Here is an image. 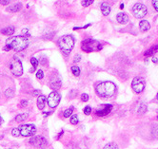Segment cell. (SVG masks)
<instances>
[{"mask_svg": "<svg viewBox=\"0 0 158 149\" xmlns=\"http://www.w3.org/2000/svg\"><path fill=\"white\" fill-rule=\"evenodd\" d=\"M78 122H79V119H78V117H77V115L73 114L71 116V125H77Z\"/></svg>", "mask_w": 158, "mask_h": 149, "instance_id": "4316f807", "label": "cell"}, {"mask_svg": "<svg viewBox=\"0 0 158 149\" xmlns=\"http://www.w3.org/2000/svg\"><path fill=\"white\" fill-rule=\"evenodd\" d=\"M156 51H158V45H155L153 47H151L149 49H148L147 51H145L144 55H145L146 57H148V56H151V55H153Z\"/></svg>", "mask_w": 158, "mask_h": 149, "instance_id": "d6986e66", "label": "cell"}, {"mask_svg": "<svg viewBox=\"0 0 158 149\" xmlns=\"http://www.w3.org/2000/svg\"><path fill=\"white\" fill-rule=\"evenodd\" d=\"M112 109V104H102V106H100V108L98 110H96V115L100 116V117H103V116L110 114Z\"/></svg>", "mask_w": 158, "mask_h": 149, "instance_id": "8fae6325", "label": "cell"}, {"mask_svg": "<svg viewBox=\"0 0 158 149\" xmlns=\"http://www.w3.org/2000/svg\"><path fill=\"white\" fill-rule=\"evenodd\" d=\"M58 46L61 51L65 55H68L73 51L74 47V38L71 35H64L58 40Z\"/></svg>", "mask_w": 158, "mask_h": 149, "instance_id": "3957f363", "label": "cell"}, {"mask_svg": "<svg viewBox=\"0 0 158 149\" xmlns=\"http://www.w3.org/2000/svg\"><path fill=\"white\" fill-rule=\"evenodd\" d=\"M139 28L142 32H147L151 29V25L147 20H141L139 23Z\"/></svg>", "mask_w": 158, "mask_h": 149, "instance_id": "e0dca14e", "label": "cell"}, {"mask_svg": "<svg viewBox=\"0 0 158 149\" xmlns=\"http://www.w3.org/2000/svg\"><path fill=\"white\" fill-rule=\"evenodd\" d=\"M0 32H1L2 34H4V35L10 36V35H12V34L15 33V27H13V26L7 27V28H5V29L1 30Z\"/></svg>", "mask_w": 158, "mask_h": 149, "instance_id": "2e32d148", "label": "cell"}, {"mask_svg": "<svg viewBox=\"0 0 158 149\" xmlns=\"http://www.w3.org/2000/svg\"><path fill=\"white\" fill-rule=\"evenodd\" d=\"M73 107L71 106L70 108L65 110L64 113H63V115H64L65 118H69V117H71V116L73 115Z\"/></svg>", "mask_w": 158, "mask_h": 149, "instance_id": "603a6c76", "label": "cell"}, {"mask_svg": "<svg viewBox=\"0 0 158 149\" xmlns=\"http://www.w3.org/2000/svg\"><path fill=\"white\" fill-rule=\"evenodd\" d=\"M30 63H32V68H36L38 67V64H39V61L36 59L35 57H32V58H30Z\"/></svg>", "mask_w": 158, "mask_h": 149, "instance_id": "83f0119b", "label": "cell"}, {"mask_svg": "<svg viewBox=\"0 0 158 149\" xmlns=\"http://www.w3.org/2000/svg\"><path fill=\"white\" fill-rule=\"evenodd\" d=\"M29 142L34 147H39L47 144V140L42 136H34L30 139Z\"/></svg>", "mask_w": 158, "mask_h": 149, "instance_id": "30bf717a", "label": "cell"}, {"mask_svg": "<svg viewBox=\"0 0 158 149\" xmlns=\"http://www.w3.org/2000/svg\"><path fill=\"white\" fill-rule=\"evenodd\" d=\"M20 135L23 137H30L34 136L36 132V127L34 125H23L19 128Z\"/></svg>", "mask_w": 158, "mask_h": 149, "instance_id": "9c48e42d", "label": "cell"}, {"mask_svg": "<svg viewBox=\"0 0 158 149\" xmlns=\"http://www.w3.org/2000/svg\"><path fill=\"white\" fill-rule=\"evenodd\" d=\"M71 72H73V74L74 76H79L80 73H81V71H80V68L78 67H76V66H73V67H71Z\"/></svg>", "mask_w": 158, "mask_h": 149, "instance_id": "cb8c5ba5", "label": "cell"}, {"mask_svg": "<svg viewBox=\"0 0 158 149\" xmlns=\"http://www.w3.org/2000/svg\"><path fill=\"white\" fill-rule=\"evenodd\" d=\"M23 33H25V34H27V36H30V33H29V30L28 29H23Z\"/></svg>", "mask_w": 158, "mask_h": 149, "instance_id": "f35d334b", "label": "cell"}, {"mask_svg": "<svg viewBox=\"0 0 158 149\" xmlns=\"http://www.w3.org/2000/svg\"><path fill=\"white\" fill-rule=\"evenodd\" d=\"M152 62H153V63H155V64H156V63L158 62L157 58H156V57H153V58H152Z\"/></svg>", "mask_w": 158, "mask_h": 149, "instance_id": "ab89813d", "label": "cell"}, {"mask_svg": "<svg viewBox=\"0 0 158 149\" xmlns=\"http://www.w3.org/2000/svg\"><path fill=\"white\" fill-rule=\"evenodd\" d=\"M61 100V95L59 92L57 91H52L50 93L48 99H47V102H48V106L52 108H55L58 104L60 103Z\"/></svg>", "mask_w": 158, "mask_h": 149, "instance_id": "ba28073f", "label": "cell"}, {"mask_svg": "<svg viewBox=\"0 0 158 149\" xmlns=\"http://www.w3.org/2000/svg\"><path fill=\"white\" fill-rule=\"evenodd\" d=\"M116 20L120 24H127L129 21V16L125 12H119L116 16Z\"/></svg>", "mask_w": 158, "mask_h": 149, "instance_id": "7c38bea8", "label": "cell"}, {"mask_svg": "<svg viewBox=\"0 0 158 149\" xmlns=\"http://www.w3.org/2000/svg\"><path fill=\"white\" fill-rule=\"evenodd\" d=\"M81 49L85 52H93V51H99L102 49V45L98 41L93 39V38H88L82 41Z\"/></svg>", "mask_w": 158, "mask_h": 149, "instance_id": "277c9868", "label": "cell"}, {"mask_svg": "<svg viewBox=\"0 0 158 149\" xmlns=\"http://www.w3.org/2000/svg\"><path fill=\"white\" fill-rule=\"evenodd\" d=\"M19 106H20V107H26V106H28V101L27 100H22L20 102V104H19Z\"/></svg>", "mask_w": 158, "mask_h": 149, "instance_id": "836d02e7", "label": "cell"}, {"mask_svg": "<svg viewBox=\"0 0 158 149\" xmlns=\"http://www.w3.org/2000/svg\"><path fill=\"white\" fill-rule=\"evenodd\" d=\"M2 122H3V120H2L1 116H0V125H1V123H2Z\"/></svg>", "mask_w": 158, "mask_h": 149, "instance_id": "b9f144b4", "label": "cell"}, {"mask_svg": "<svg viewBox=\"0 0 158 149\" xmlns=\"http://www.w3.org/2000/svg\"><path fill=\"white\" fill-rule=\"evenodd\" d=\"M123 8H124V4H121L120 5V9H123Z\"/></svg>", "mask_w": 158, "mask_h": 149, "instance_id": "7bdbcfd3", "label": "cell"}, {"mask_svg": "<svg viewBox=\"0 0 158 149\" xmlns=\"http://www.w3.org/2000/svg\"><path fill=\"white\" fill-rule=\"evenodd\" d=\"M46 101H47V98L44 95H41V96H39V97H37V107H38V109H40V110L44 109L45 104H46Z\"/></svg>", "mask_w": 158, "mask_h": 149, "instance_id": "5bb4252c", "label": "cell"}, {"mask_svg": "<svg viewBox=\"0 0 158 149\" xmlns=\"http://www.w3.org/2000/svg\"><path fill=\"white\" fill-rule=\"evenodd\" d=\"M28 115L27 113H21V114H18L17 116L15 117V121L18 123H21V122H24L25 120L28 118Z\"/></svg>", "mask_w": 158, "mask_h": 149, "instance_id": "ffe728a7", "label": "cell"}, {"mask_svg": "<svg viewBox=\"0 0 158 149\" xmlns=\"http://www.w3.org/2000/svg\"><path fill=\"white\" fill-rule=\"evenodd\" d=\"M95 91L101 98L112 97L116 92V85L112 82L105 81L100 82L95 85Z\"/></svg>", "mask_w": 158, "mask_h": 149, "instance_id": "6da1fadb", "label": "cell"}, {"mask_svg": "<svg viewBox=\"0 0 158 149\" xmlns=\"http://www.w3.org/2000/svg\"><path fill=\"white\" fill-rule=\"evenodd\" d=\"M132 13L136 18H143L148 13V9L142 3H136L132 7Z\"/></svg>", "mask_w": 158, "mask_h": 149, "instance_id": "52a82bcc", "label": "cell"}, {"mask_svg": "<svg viewBox=\"0 0 158 149\" xmlns=\"http://www.w3.org/2000/svg\"><path fill=\"white\" fill-rule=\"evenodd\" d=\"M5 96H6V98L8 99L13 98V96H15V90H13V88H8V89H6V91H5Z\"/></svg>", "mask_w": 158, "mask_h": 149, "instance_id": "7402d4cb", "label": "cell"}, {"mask_svg": "<svg viewBox=\"0 0 158 149\" xmlns=\"http://www.w3.org/2000/svg\"><path fill=\"white\" fill-rule=\"evenodd\" d=\"M6 45L9 46L11 49H13L15 51H22L27 48L29 45V40L26 36L17 35V36L9 38L6 42Z\"/></svg>", "mask_w": 158, "mask_h": 149, "instance_id": "7a4b0ae2", "label": "cell"}, {"mask_svg": "<svg viewBox=\"0 0 158 149\" xmlns=\"http://www.w3.org/2000/svg\"><path fill=\"white\" fill-rule=\"evenodd\" d=\"M146 87V83L142 77H135L132 82V88L135 93H141L144 91Z\"/></svg>", "mask_w": 158, "mask_h": 149, "instance_id": "8992f818", "label": "cell"}, {"mask_svg": "<svg viewBox=\"0 0 158 149\" xmlns=\"http://www.w3.org/2000/svg\"><path fill=\"white\" fill-rule=\"evenodd\" d=\"M61 85H62V83H61L60 78L56 77V78H54L51 82V88L52 90H54V91H56V90H58L61 87Z\"/></svg>", "mask_w": 158, "mask_h": 149, "instance_id": "4fadbf2b", "label": "cell"}, {"mask_svg": "<svg viewBox=\"0 0 158 149\" xmlns=\"http://www.w3.org/2000/svg\"><path fill=\"white\" fill-rule=\"evenodd\" d=\"M157 99H158V93H157Z\"/></svg>", "mask_w": 158, "mask_h": 149, "instance_id": "ee69618b", "label": "cell"}, {"mask_svg": "<svg viewBox=\"0 0 158 149\" xmlns=\"http://www.w3.org/2000/svg\"><path fill=\"white\" fill-rule=\"evenodd\" d=\"M80 60H81V55L77 54V55H75V57H74L73 62L74 63H78V62H80Z\"/></svg>", "mask_w": 158, "mask_h": 149, "instance_id": "e575fe53", "label": "cell"}, {"mask_svg": "<svg viewBox=\"0 0 158 149\" xmlns=\"http://www.w3.org/2000/svg\"><path fill=\"white\" fill-rule=\"evenodd\" d=\"M103 149H119V148H118V146H117L116 143L110 142V143H108V144L105 145Z\"/></svg>", "mask_w": 158, "mask_h": 149, "instance_id": "d4e9b609", "label": "cell"}, {"mask_svg": "<svg viewBox=\"0 0 158 149\" xmlns=\"http://www.w3.org/2000/svg\"><path fill=\"white\" fill-rule=\"evenodd\" d=\"M21 9H22V4L21 3H16L15 5H13V6L9 7L7 10L9 11V12H17Z\"/></svg>", "mask_w": 158, "mask_h": 149, "instance_id": "ac0fdd59", "label": "cell"}, {"mask_svg": "<svg viewBox=\"0 0 158 149\" xmlns=\"http://www.w3.org/2000/svg\"><path fill=\"white\" fill-rule=\"evenodd\" d=\"M12 134L13 137H19L20 136V131H19L18 128H13L12 130Z\"/></svg>", "mask_w": 158, "mask_h": 149, "instance_id": "f1b7e54d", "label": "cell"}, {"mask_svg": "<svg viewBox=\"0 0 158 149\" xmlns=\"http://www.w3.org/2000/svg\"><path fill=\"white\" fill-rule=\"evenodd\" d=\"M157 120H158V116H157Z\"/></svg>", "mask_w": 158, "mask_h": 149, "instance_id": "f6af8a7d", "label": "cell"}, {"mask_svg": "<svg viewBox=\"0 0 158 149\" xmlns=\"http://www.w3.org/2000/svg\"><path fill=\"white\" fill-rule=\"evenodd\" d=\"M151 134L155 139L158 140V125H153V127H152V129H151Z\"/></svg>", "mask_w": 158, "mask_h": 149, "instance_id": "484cf974", "label": "cell"}, {"mask_svg": "<svg viewBox=\"0 0 158 149\" xmlns=\"http://www.w3.org/2000/svg\"><path fill=\"white\" fill-rule=\"evenodd\" d=\"M10 70L15 76H21L23 74V66L19 59L13 57V59L10 62Z\"/></svg>", "mask_w": 158, "mask_h": 149, "instance_id": "5b68a950", "label": "cell"}, {"mask_svg": "<svg viewBox=\"0 0 158 149\" xmlns=\"http://www.w3.org/2000/svg\"><path fill=\"white\" fill-rule=\"evenodd\" d=\"M0 4L1 5H9L10 0H0Z\"/></svg>", "mask_w": 158, "mask_h": 149, "instance_id": "8d00e7d4", "label": "cell"}, {"mask_svg": "<svg viewBox=\"0 0 158 149\" xmlns=\"http://www.w3.org/2000/svg\"><path fill=\"white\" fill-rule=\"evenodd\" d=\"M147 112V104L145 103H142L140 104L139 108H138V114L143 115Z\"/></svg>", "mask_w": 158, "mask_h": 149, "instance_id": "44dd1931", "label": "cell"}, {"mask_svg": "<svg viewBox=\"0 0 158 149\" xmlns=\"http://www.w3.org/2000/svg\"><path fill=\"white\" fill-rule=\"evenodd\" d=\"M83 111H84V113L86 115H90L91 113V106H86Z\"/></svg>", "mask_w": 158, "mask_h": 149, "instance_id": "1f68e13d", "label": "cell"}, {"mask_svg": "<svg viewBox=\"0 0 158 149\" xmlns=\"http://www.w3.org/2000/svg\"><path fill=\"white\" fill-rule=\"evenodd\" d=\"M93 3V0H91V1H82L81 2V4H82L83 7H88V6H90V5H91Z\"/></svg>", "mask_w": 158, "mask_h": 149, "instance_id": "4dcf8cb0", "label": "cell"}, {"mask_svg": "<svg viewBox=\"0 0 158 149\" xmlns=\"http://www.w3.org/2000/svg\"><path fill=\"white\" fill-rule=\"evenodd\" d=\"M152 6H153L154 9L158 12V0H153V1H152Z\"/></svg>", "mask_w": 158, "mask_h": 149, "instance_id": "d590c367", "label": "cell"}, {"mask_svg": "<svg viewBox=\"0 0 158 149\" xmlns=\"http://www.w3.org/2000/svg\"><path fill=\"white\" fill-rule=\"evenodd\" d=\"M34 96H37V97H39V96H41V91L40 90H34Z\"/></svg>", "mask_w": 158, "mask_h": 149, "instance_id": "74e56055", "label": "cell"}, {"mask_svg": "<svg viewBox=\"0 0 158 149\" xmlns=\"http://www.w3.org/2000/svg\"><path fill=\"white\" fill-rule=\"evenodd\" d=\"M51 114H52V112H45V113H44V116L46 117V116H49V115H51Z\"/></svg>", "mask_w": 158, "mask_h": 149, "instance_id": "60d3db41", "label": "cell"}, {"mask_svg": "<svg viewBox=\"0 0 158 149\" xmlns=\"http://www.w3.org/2000/svg\"><path fill=\"white\" fill-rule=\"evenodd\" d=\"M36 78L39 79V80L44 78V72H43V70H39L37 71V72H36Z\"/></svg>", "mask_w": 158, "mask_h": 149, "instance_id": "f546056e", "label": "cell"}, {"mask_svg": "<svg viewBox=\"0 0 158 149\" xmlns=\"http://www.w3.org/2000/svg\"><path fill=\"white\" fill-rule=\"evenodd\" d=\"M101 12H102V14L105 15V16H107V15H109L110 14V6L108 3H102L101 4Z\"/></svg>", "mask_w": 158, "mask_h": 149, "instance_id": "9a60e30c", "label": "cell"}, {"mask_svg": "<svg viewBox=\"0 0 158 149\" xmlns=\"http://www.w3.org/2000/svg\"><path fill=\"white\" fill-rule=\"evenodd\" d=\"M81 101L82 102H88L89 101V95L87 93H83L81 95Z\"/></svg>", "mask_w": 158, "mask_h": 149, "instance_id": "d6a6232c", "label": "cell"}]
</instances>
